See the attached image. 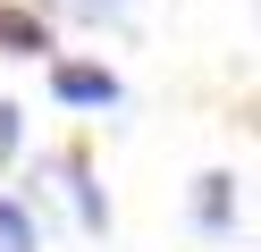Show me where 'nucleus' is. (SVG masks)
I'll use <instances>...</instances> for the list:
<instances>
[{"label": "nucleus", "instance_id": "nucleus-4", "mask_svg": "<svg viewBox=\"0 0 261 252\" xmlns=\"http://www.w3.org/2000/svg\"><path fill=\"white\" fill-rule=\"evenodd\" d=\"M0 50L34 59V50H51V25H42L34 9H9V0H0Z\"/></svg>", "mask_w": 261, "mask_h": 252}, {"label": "nucleus", "instance_id": "nucleus-2", "mask_svg": "<svg viewBox=\"0 0 261 252\" xmlns=\"http://www.w3.org/2000/svg\"><path fill=\"white\" fill-rule=\"evenodd\" d=\"M194 227L202 235H236V177L227 168H202L194 177Z\"/></svg>", "mask_w": 261, "mask_h": 252}, {"label": "nucleus", "instance_id": "nucleus-6", "mask_svg": "<svg viewBox=\"0 0 261 252\" xmlns=\"http://www.w3.org/2000/svg\"><path fill=\"white\" fill-rule=\"evenodd\" d=\"M51 9L85 17V25H126V0H51Z\"/></svg>", "mask_w": 261, "mask_h": 252}, {"label": "nucleus", "instance_id": "nucleus-1", "mask_svg": "<svg viewBox=\"0 0 261 252\" xmlns=\"http://www.w3.org/2000/svg\"><path fill=\"white\" fill-rule=\"evenodd\" d=\"M51 101L59 109H118V76L101 59H51Z\"/></svg>", "mask_w": 261, "mask_h": 252}, {"label": "nucleus", "instance_id": "nucleus-3", "mask_svg": "<svg viewBox=\"0 0 261 252\" xmlns=\"http://www.w3.org/2000/svg\"><path fill=\"white\" fill-rule=\"evenodd\" d=\"M51 177L68 185V202H76V227H85V235H101V227H110V202L93 193V177H85V160H76V151H68V160H51Z\"/></svg>", "mask_w": 261, "mask_h": 252}, {"label": "nucleus", "instance_id": "nucleus-7", "mask_svg": "<svg viewBox=\"0 0 261 252\" xmlns=\"http://www.w3.org/2000/svg\"><path fill=\"white\" fill-rule=\"evenodd\" d=\"M17 143H25V109L0 101V160H17Z\"/></svg>", "mask_w": 261, "mask_h": 252}, {"label": "nucleus", "instance_id": "nucleus-5", "mask_svg": "<svg viewBox=\"0 0 261 252\" xmlns=\"http://www.w3.org/2000/svg\"><path fill=\"white\" fill-rule=\"evenodd\" d=\"M0 252H42V218L17 193H0Z\"/></svg>", "mask_w": 261, "mask_h": 252}]
</instances>
